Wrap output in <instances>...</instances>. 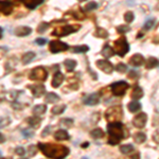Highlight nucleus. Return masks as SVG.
Masks as SVG:
<instances>
[{"instance_id":"f257e3e1","label":"nucleus","mask_w":159,"mask_h":159,"mask_svg":"<svg viewBox=\"0 0 159 159\" xmlns=\"http://www.w3.org/2000/svg\"><path fill=\"white\" fill-rule=\"evenodd\" d=\"M38 148L45 156L51 159H64L69 154V148L53 143H38Z\"/></svg>"},{"instance_id":"f03ea898","label":"nucleus","mask_w":159,"mask_h":159,"mask_svg":"<svg viewBox=\"0 0 159 159\" xmlns=\"http://www.w3.org/2000/svg\"><path fill=\"white\" fill-rule=\"evenodd\" d=\"M107 133L109 135L108 143L116 145L124 138V129L121 122H110L107 124Z\"/></svg>"},{"instance_id":"7ed1b4c3","label":"nucleus","mask_w":159,"mask_h":159,"mask_svg":"<svg viewBox=\"0 0 159 159\" xmlns=\"http://www.w3.org/2000/svg\"><path fill=\"white\" fill-rule=\"evenodd\" d=\"M122 107L121 106H112L106 110L105 112V118L110 122H118L122 118Z\"/></svg>"},{"instance_id":"20e7f679","label":"nucleus","mask_w":159,"mask_h":159,"mask_svg":"<svg viewBox=\"0 0 159 159\" xmlns=\"http://www.w3.org/2000/svg\"><path fill=\"white\" fill-rule=\"evenodd\" d=\"M81 28V25H65V27H61V28H56V29L52 32V35L57 37H61V36H67V35H70L72 33L79 31V29Z\"/></svg>"},{"instance_id":"39448f33","label":"nucleus","mask_w":159,"mask_h":159,"mask_svg":"<svg viewBox=\"0 0 159 159\" xmlns=\"http://www.w3.org/2000/svg\"><path fill=\"white\" fill-rule=\"evenodd\" d=\"M129 46L125 37H120L119 39L115 42V52L119 56H124L129 52Z\"/></svg>"},{"instance_id":"423d86ee","label":"nucleus","mask_w":159,"mask_h":159,"mask_svg":"<svg viewBox=\"0 0 159 159\" xmlns=\"http://www.w3.org/2000/svg\"><path fill=\"white\" fill-rule=\"evenodd\" d=\"M48 76V72L45 68L42 66H38L35 67L31 70V72L29 74V79L32 81H45Z\"/></svg>"},{"instance_id":"0eeeda50","label":"nucleus","mask_w":159,"mask_h":159,"mask_svg":"<svg viewBox=\"0 0 159 159\" xmlns=\"http://www.w3.org/2000/svg\"><path fill=\"white\" fill-rule=\"evenodd\" d=\"M129 84L126 83V82L124 81H120V82H116V83H114L111 86H110V88H111V91L112 93L115 94L116 97H121L123 94L126 92V90L129 89Z\"/></svg>"},{"instance_id":"6e6552de","label":"nucleus","mask_w":159,"mask_h":159,"mask_svg":"<svg viewBox=\"0 0 159 159\" xmlns=\"http://www.w3.org/2000/svg\"><path fill=\"white\" fill-rule=\"evenodd\" d=\"M49 49L51 53H60L69 49V46L61 40H52L49 43Z\"/></svg>"},{"instance_id":"1a4fd4ad","label":"nucleus","mask_w":159,"mask_h":159,"mask_svg":"<svg viewBox=\"0 0 159 159\" xmlns=\"http://www.w3.org/2000/svg\"><path fill=\"white\" fill-rule=\"evenodd\" d=\"M148 121V116L145 112H140L133 119V125L137 129H143L147 124Z\"/></svg>"},{"instance_id":"9d476101","label":"nucleus","mask_w":159,"mask_h":159,"mask_svg":"<svg viewBox=\"0 0 159 159\" xmlns=\"http://www.w3.org/2000/svg\"><path fill=\"white\" fill-rule=\"evenodd\" d=\"M97 67H98L100 70H102L104 73L110 74L114 70V66L110 61H106V60H100L97 61Z\"/></svg>"},{"instance_id":"9b49d317","label":"nucleus","mask_w":159,"mask_h":159,"mask_svg":"<svg viewBox=\"0 0 159 159\" xmlns=\"http://www.w3.org/2000/svg\"><path fill=\"white\" fill-rule=\"evenodd\" d=\"M13 10H14V6L12 2L7 0H0V13H2L3 15H11Z\"/></svg>"},{"instance_id":"f8f14e48","label":"nucleus","mask_w":159,"mask_h":159,"mask_svg":"<svg viewBox=\"0 0 159 159\" xmlns=\"http://www.w3.org/2000/svg\"><path fill=\"white\" fill-rule=\"evenodd\" d=\"M30 88V90L32 91V94L34 96V98H40L42 96H43L46 92V87L43 85H29L28 86Z\"/></svg>"},{"instance_id":"ddd939ff","label":"nucleus","mask_w":159,"mask_h":159,"mask_svg":"<svg viewBox=\"0 0 159 159\" xmlns=\"http://www.w3.org/2000/svg\"><path fill=\"white\" fill-rule=\"evenodd\" d=\"M32 33V29L28 25H19L14 30V34L18 37H25L28 36Z\"/></svg>"},{"instance_id":"4468645a","label":"nucleus","mask_w":159,"mask_h":159,"mask_svg":"<svg viewBox=\"0 0 159 159\" xmlns=\"http://www.w3.org/2000/svg\"><path fill=\"white\" fill-rule=\"evenodd\" d=\"M43 1H45V0H20V2L24 3V6L25 7H28L29 10H35L37 7H39Z\"/></svg>"},{"instance_id":"2eb2a0df","label":"nucleus","mask_w":159,"mask_h":159,"mask_svg":"<svg viewBox=\"0 0 159 159\" xmlns=\"http://www.w3.org/2000/svg\"><path fill=\"white\" fill-rule=\"evenodd\" d=\"M99 101H100V98L97 92L89 94V96H87L86 98L84 99V103L86 105H88V106H94V105H97L99 103Z\"/></svg>"},{"instance_id":"dca6fc26","label":"nucleus","mask_w":159,"mask_h":159,"mask_svg":"<svg viewBox=\"0 0 159 159\" xmlns=\"http://www.w3.org/2000/svg\"><path fill=\"white\" fill-rule=\"evenodd\" d=\"M129 63L132 64L133 66H135V67H139V66H142L143 64L145 63V60L142 55L137 53V54H134L129 58Z\"/></svg>"},{"instance_id":"f3484780","label":"nucleus","mask_w":159,"mask_h":159,"mask_svg":"<svg viewBox=\"0 0 159 159\" xmlns=\"http://www.w3.org/2000/svg\"><path fill=\"white\" fill-rule=\"evenodd\" d=\"M64 82V75L63 73L60 72V71H57V72H55V74L53 75V79H52V86L54 87V88H57V87H60L61 85V83Z\"/></svg>"},{"instance_id":"a211bd4d","label":"nucleus","mask_w":159,"mask_h":159,"mask_svg":"<svg viewBox=\"0 0 159 159\" xmlns=\"http://www.w3.org/2000/svg\"><path fill=\"white\" fill-rule=\"evenodd\" d=\"M69 138H70V136H69L67 130H65V129H58V130H56L54 134V139L58 141L69 140Z\"/></svg>"},{"instance_id":"6ab92c4d","label":"nucleus","mask_w":159,"mask_h":159,"mask_svg":"<svg viewBox=\"0 0 159 159\" xmlns=\"http://www.w3.org/2000/svg\"><path fill=\"white\" fill-rule=\"evenodd\" d=\"M27 122L29 123V125L33 129H37V127L40 126L42 124V119H40L38 116H34V117H30L27 119Z\"/></svg>"},{"instance_id":"aec40b11","label":"nucleus","mask_w":159,"mask_h":159,"mask_svg":"<svg viewBox=\"0 0 159 159\" xmlns=\"http://www.w3.org/2000/svg\"><path fill=\"white\" fill-rule=\"evenodd\" d=\"M35 56H36V54H35L34 52H32V51L25 52L21 57V63L24 64V65H28V64H30L31 61L34 60Z\"/></svg>"},{"instance_id":"412c9836","label":"nucleus","mask_w":159,"mask_h":159,"mask_svg":"<svg viewBox=\"0 0 159 159\" xmlns=\"http://www.w3.org/2000/svg\"><path fill=\"white\" fill-rule=\"evenodd\" d=\"M102 55L105 56L106 58H109V57H111V56H114L115 54V51L114 49H112L111 47H110L109 45H105L104 47H103V49H102Z\"/></svg>"},{"instance_id":"4be33fe9","label":"nucleus","mask_w":159,"mask_h":159,"mask_svg":"<svg viewBox=\"0 0 159 159\" xmlns=\"http://www.w3.org/2000/svg\"><path fill=\"white\" fill-rule=\"evenodd\" d=\"M47 110V106L43 104H38V105H35L34 108H33V114L35 116H40V115H43Z\"/></svg>"},{"instance_id":"5701e85b","label":"nucleus","mask_w":159,"mask_h":159,"mask_svg":"<svg viewBox=\"0 0 159 159\" xmlns=\"http://www.w3.org/2000/svg\"><path fill=\"white\" fill-rule=\"evenodd\" d=\"M143 97V90L142 88L139 86H135L134 87V90L132 92V98L134 100H139Z\"/></svg>"},{"instance_id":"b1692460","label":"nucleus","mask_w":159,"mask_h":159,"mask_svg":"<svg viewBox=\"0 0 159 159\" xmlns=\"http://www.w3.org/2000/svg\"><path fill=\"white\" fill-rule=\"evenodd\" d=\"M58 100H60V97H58L56 93H54V92H49L45 98V101L50 104L55 103V102H57Z\"/></svg>"},{"instance_id":"393cba45","label":"nucleus","mask_w":159,"mask_h":159,"mask_svg":"<svg viewBox=\"0 0 159 159\" xmlns=\"http://www.w3.org/2000/svg\"><path fill=\"white\" fill-rule=\"evenodd\" d=\"M127 108H129L130 112H137L141 109V104L139 102H136V101L130 102V103H129V105H127Z\"/></svg>"},{"instance_id":"a878e982","label":"nucleus","mask_w":159,"mask_h":159,"mask_svg":"<svg viewBox=\"0 0 159 159\" xmlns=\"http://www.w3.org/2000/svg\"><path fill=\"white\" fill-rule=\"evenodd\" d=\"M64 64H65V67L69 72H71L72 70H74V68L76 67V61L74 60H70V58H69V60H66L64 61Z\"/></svg>"},{"instance_id":"bb28decb","label":"nucleus","mask_w":159,"mask_h":159,"mask_svg":"<svg viewBox=\"0 0 159 159\" xmlns=\"http://www.w3.org/2000/svg\"><path fill=\"white\" fill-rule=\"evenodd\" d=\"M147 140V136L145 134H143V133H137V134L134 135V141L136 143H138V144H141V143H143L144 141Z\"/></svg>"},{"instance_id":"cd10ccee","label":"nucleus","mask_w":159,"mask_h":159,"mask_svg":"<svg viewBox=\"0 0 159 159\" xmlns=\"http://www.w3.org/2000/svg\"><path fill=\"white\" fill-rule=\"evenodd\" d=\"M65 109H66V105H64V104L55 105V106L51 109V112H52L53 115H61V114H63V112L65 111Z\"/></svg>"},{"instance_id":"c85d7f7f","label":"nucleus","mask_w":159,"mask_h":159,"mask_svg":"<svg viewBox=\"0 0 159 159\" xmlns=\"http://www.w3.org/2000/svg\"><path fill=\"white\" fill-rule=\"evenodd\" d=\"M159 66V61L155 57H150L147 61V68L148 69H153L155 67Z\"/></svg>"},{"instance_id":"c756f323","label":"nucleus","mask_w":159,"mask_h":159,"mask_svg":"<svg viewBox=\"0 0 159 159\" xmlns=\"http://www.w3.org/2000/svg\"><path fill=\"white\" fill-rule=\"evenodd\" d=\"M22 93H24V91L12 90V91H10L9 93H7V96H9V100H11L12 102H14V101H17L18 96H19V94H22Z\"/></svg>"},{"instance_id":"7c9ffc66","label":"nucleus","mask_w":159,"mask_h":159,"mask_svg":"<svg viewBox=\"0 0 159 159\" xmlns=\"http://www.w3.org/2000/svg\"><path fill=\"white\" fill-rule=\"evenodd\" d=\"M90 136L94 139H100V138H102L104 136V132L101 129H94L90 132Z\"/></svg>"},{"instance_id":"2f4dec72","label":"nucleus","mask_w":159,"mask_h":159,"mask_svg":"<svg viewBox=\"0 0 159 159\" xmlns=\"http://www.w3.org/2000/svg\"><path fill=\"white\" fill-rule=\"evenodd\" d=\"M120 152L122 154H130L134 152V147L132 144H125L120 148Z\"/></svg>"},{"instance_id":"473e14b6","label":"nucleus","mask_w":159,"mask_h":159,"mask_svg":"<svg viewBox=\"0 0 159 159\" xmlns=\"http://www.w3.org/2000/svg\"><path fill=\"white\" fill-rule=\"evenodd\" d=\"M89 50V48L87 47V46L83 45V46H76V47H74L72 51L74 53H85L87 51Z\"/></svg>"},{"instance_id":"72a5a7b5","label":"nucleus","mask_w":159,"mask_h":159,"mask_svg":"<svg viewBox=\"0 0 159 159\" xmlns=\"http://www.w3.org/2000/svg\"><path fill=\"white\" fill-rule=\"evenodd\" d=\"M10 124H11V119L9 117H0V129H3Z\"/></svg>"},{"instance_id":"f704fd0d","label":"nucleus","mask_w":159,"mask_h":159,"mask_svg":"<svg viewBox=\"0 0 159 159\" xmlns=\"http://www.w3.org/2000/svg\"><path fill=\"white\" fill-rule=\"evenodd\" d=\"M154 25H155V19L150 18V19H148L147 21L144 22V25H143V29H144L145 31H148V30L152 29V28L154 27Z\"/></svg>"},{"instance_id":"c9c22d12","label":"nucleus","mask_w":159,"mask_h":159,"mask_svg":"<svg viewBox=\"0 0 159 159\" xmlns=\"http://www.w3.org/2000/svg\"><path fill=\"white\" fill-rule=\"evenodd\" d=\"M61 125L65 126L66 129H68V127H71L73 125V120L72 119H69V118H65V119H61Z\"/></svg>"},{"instance_id":"e433bc0d","label":"nucleus","mask_w":159,"mask_h":159,"mask_svg":"<svg viewBox=\"0 0 159 159\" xmlns=\"http://www.w3.org/2000/svg\"><path fill=\"white\" fill-rule=\"evenodd\" d=\"M97 7H98V3L94 1H91L86 4L85 7H84V10H85V11H92V10H96Z\"/></svg>"},{"instance_id":"4c0bfd02","label":"nucleus","mask_w":159,"mask_h":159,"mask_svg":"<svg viewBox=\"0 0 159 159\" xmlns=\"http://www.w3.org/2000/svg\"><path fill=\"white\" fill-rule=\"evenodd\" d=\"M96 35L99 37H101V38H106L107 36H108V33L106 32V30L102 29V28H99V29L97 30Z\"/></svg>"},{"instance_id":"58836bf2","label":"nucleus","mask_w":159,"mask_h":159,"mask_svg":"<svg viewBox=\"0 0 159 159\" xmlns=\"http://www.w3.org/2000/svg\"><path fill=\"white\" fill-rule=\"evenodd\" d=\"M6 98H7V90H6V88H4L3 85H0V103H2Z\"/></svg>"},{"instance_id":"ea45409f","label":"nucleus","mask_w":159,"mask_h":159,"mask_svg":"<svg viewBox=\"0 0 159 159\" xmlns=\"http://www.w3.org/2000/svg\"><path fill=\"white\" fill-rule=\"evenodd\" d=\"M21 134L24 136L25 138H31L34 136V132L32 129H22L21 130Z\"/></svg>"},{"instance_id":"a19ab883","label":"nucleus","mask_w":159,"mask_h":159,"mask_svg":"<svg viewBox=\"0 0 159 159\" xmlns=\"http://www.w3.org/2000/svg\"><path fill=\"white\" fill-rule=\"evenodd\" d=\"M116 69H117V71H119L120 73H124V72H126V70H127V66L123 63H119L116 66Z\"/></svg>"},{"instance_id":"79ce46f5","label":"nucleus","mask_w":159,"mask_h":159,"mask_svg":"<svg viewBox=\"0 0 159 159\" xmlns=\"http://www.w3.org/2000/svg\"><path fill=\"white\" fill-rule=\"evenodd\" d=\"M49 28V24L47 22H42L39 25H38V29H37V32L38 33H43L47 31V29Z\"/></svg>"},{"instance_id":"37998d69","label":"nucleus","mask_w":159,"mask_h":159,"mask_svg":"<svg viewBox=\"0 0 159 159\" xmlns=\"http://www.w3.org/2000/svg\"><path fill=\"white\" fill-rule=\"evenodd\" d=\"M124 19H125V21H126L127 24H130V22H132L133 20H134V14H133V12H127V13H125Z\"/></svg>"},{"instance_id":"c03bdc74","label":"nucleus","mask_w":159,"mask_h":159,"mask_svg":"<svg viewBox=\"0 0 159 159\" xmlns=\"http://www.w3.org/2000/svg\"><path fill=\"white\" fill-rule=\"evenodd\" d=\"M129 31V27H127V25H119V27L117 28V32L120 33V34H123V33H126Z\"/></svg>"},{"instance_id":"a18cd8bd","label":"nucleus","mask_w":159,"mask_h":159,"mask_svg":"<svg viewBox=\"0 0 159 159\" xmlns=\"http://www.w3.org/2000/svg\"><path fill=\"white\" fill-rule=\"evenodd\" d=\"M12 107L16 110H20V109L24 108V104L20 103V102H18V100H17V101L12 102Z\"/></svg>"},{"instance_id":"49530a36","label":"nucleus","mask_w":159,"mask_h":159,"mask_svg":"<svg viewBox=\"0 0 159 159\" xmlns=\"http://www.w3.org/2000/svg\"><path fill=\"white\" fill-rule=\"evenodd\" d=\"M15 154H17L18 156H25V151L22 147H17L16 148H15Z\"/></svg>"},{"instance_id":"de8ad7c7","label":"nucleus","mask_w":159,"mask_h":159,"mask_svg":"<svg viewBox=\"0 0 159 159\" xmlns=\"http://www.w3.org/2000/svg\"><path fill=\"white\" fill-rule=\"evenodd\" d=\"M7 51H9V49H7V47H3V46H1V47H0V60H2V58L6 56Z\"/></svg>"},{"instance_id":"09e8293b","label":"nucleus","mask_w":159,"mask_h":159,"mask_svg":"<svg viewBox=\"0 0 159 159\" xmlns=\"http://www.w3.org/2000/svg\"><path fill=\"white\" fill-rule=\"evenodd\" d=\"M36 151H37V148H35V145H30V147H29L30 156H34L35 154H36Z\"/></svg>"},{"instance_id":"8fccbe9b","label":"nucleus","mask_w":159,"mask_h":159,"mask_svg":"<svg viewBox=\"0 0 159 159\" xmlns=\"http://www.w3.org/2000/svg\"><path fill=\"white\" fill-rule=\"evenodd\" d=\"M153 140L155 141L156 143H158V144H159V129H157V130H155V132H154Z\"/></svg>"},{"instance_id":"3c124183","label":"nucleus","mask_w":159,"mask_h":159,"mask_svg":"<svg viewBox=\"0 0 159 159\" xmlns=\"http://www.w3.org/2000/svg\"><path fill=\"white\" fill-rule=\"evenodd\" d=\"M50 129H51V126H46L45 129L42 132V136L43 137H46V136H48L50 134Z\"/></svg>"},{"instance_id":"603ef678","label":"nucleus","mask_w":159,"mask_h":159,"mask_svg":"<svg viewBox=\"0 0 159 159\" xmlns=\"http://www.w3.org/2000/svg\"><path fill=\"white\" fill-rule=\"evenodd\" d=\"M35 43L39 46H43L45 43H47V39H45V38H37V39L35 40Z\"/></svg>"},{"instance_id":"864d4df0","label":"nucleus","mask_w":159,"mask_h":159,"mask_svg":"<svg viewBox=\"0 0 159 159\" xmlns=\"http://www.w3.org/2000/svg\"><path fill=\"white\" fill-rule=\"evenodd\" d=\"M129 78H138V76H139V73L137 72V71L136 70H133V71H130V73H129Z\"/></svg>"},{"instance_id":"5fc2aeb1","label":"nucleus","mask_w":159,"mask_h":159,"mask_svg":"<svg viewBox=\"0 0 159 159\" xmlns=\"http://www.w3.org/2000/svg\"><path fill=\"white\" fill-rule=\"evenodd\" d=\"M4 141H6V138H4V136L0 133V143H3Z\"/></svg>"},{"instance_id":"6e6d98bb","label":"nucleus","mask_w":159,"mask_h":159,"mask_svg":"<svg viewBox=\"0 0 159 159\" xmlns=\"http://www.w3.org/2000/svg\"><path fill=\"white\" fill-rule=\"evenodd\" d=\"M132 159H139V153H136L135 155H133Z\"/></svg>"},{"instance_id":"4d7b16f0","label":"nucleus","mask_w":159,"mask_h":159,"mask_svg":"<svg viewBox=\"0 0 159 159\" xmlns=\"http://www.w3.org/2000/svg\"><path fill=\"white\" fill-rule=\"evenodd\" d=\"M2 34H3V30H2V28L0 27V39L2 38Z\"/></svg>"},{"instance_id":"13d9d810","label":"nucleus","mask_w":159,"mask_h":159,"mask_svg":"<svg viewBox=\"0 0 159 159\" xmlns=\"http://www.w3.org/2000/svg\"><path fill=\"white\" fill-rule=\"evenodd\" d=\"M0 159H2V153H1V151H0Z\"/></svg>"},{"instance_id":"bf43d9fd","label":"nucleus","mask_w":159,"mask_h":159,"mask_svg":"<svg viewBox=\"0 0 159 159\" xmlns=\"http://www.w3.org/2000/svg\"><path fill=\"white\" fill-rule=\"evenodd\" d=\"M82 159H89V158H87V157H83V158H82Z\"/></svg>"},{"instance_id":"052dcab7","label":"nucleus","mask_w":159,"mask_h":159,"mask_svg":"<svg viewBox=\"0 0 159 159\" xmlns=\"http://www.w3.org/2000/svg\"><path fill=\"white\" fill-rule=\"evenodd\" d=\"M79 1H86V0H79Z\"/></svg>"},{"instance_id":"680f3d73","label":"nucleus","mask_w":159,"mask_h":159,"mask_svg":"<svg viewBox=\"0 0 159 159\" xmlns=\"http://www.w3.org/2000/svg\"><path fill=\"white\" fill-rule=\"evenodd\" d=\"M20 159H27V158H24V157H22V158H20Z\"/></svg>"}]
</instances>
